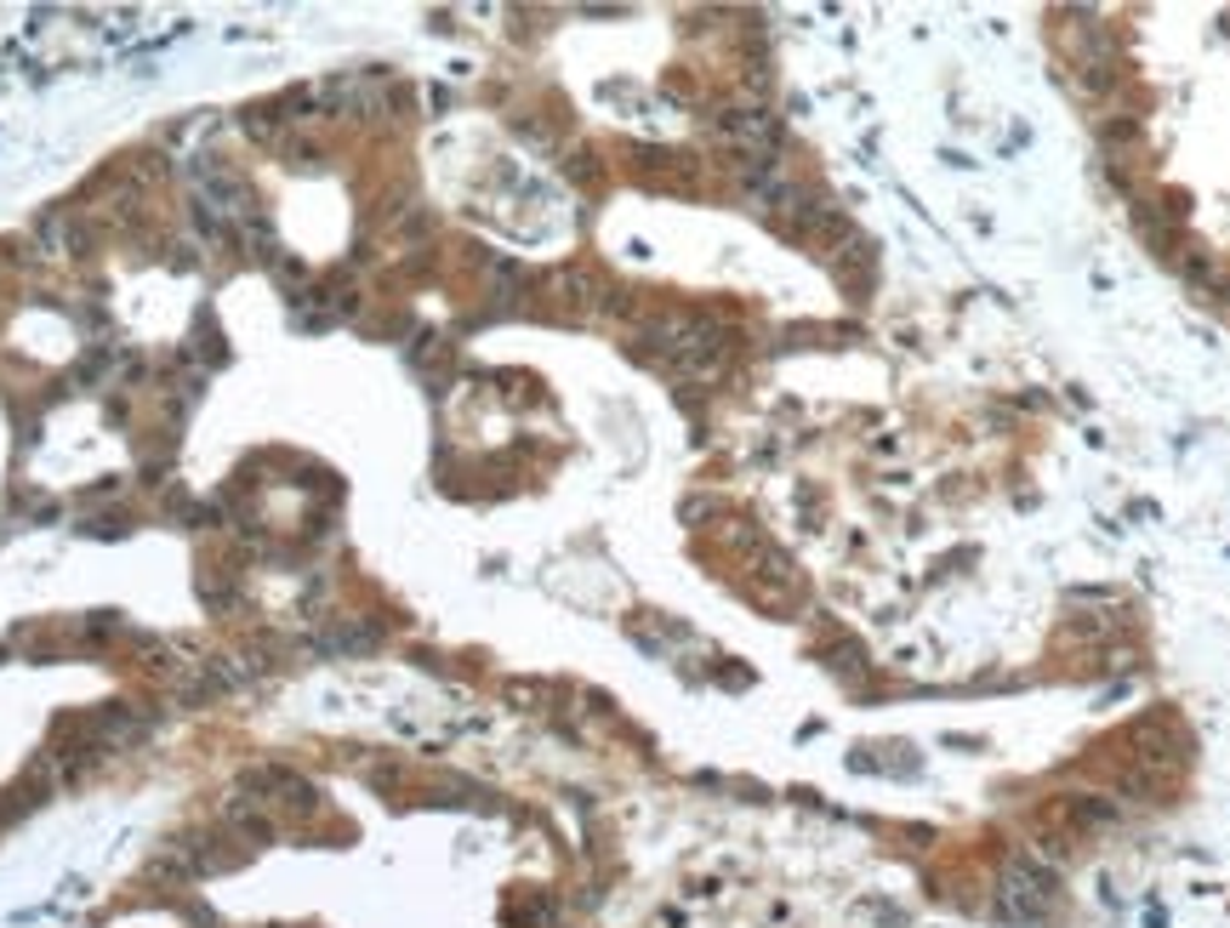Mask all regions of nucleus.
Here are the masks:
<instances>
[{
	"instance_id": "obj_2",
	"label": "nucleus",
	"mask_w": 1230,
	"mask_h": 928,
	"mask_svg": "<svg viewBox=\"0 0 1230 928\" xmlns=\"http://www.w3.org/2000/svg\"><path fill=\"white\" fill-rule=\"evenodd\" d=\"M222 826H235V832H246L251 843H274V820L262 815L251 798H228V804H222Z\"/></svg>"
},
{
	"instance_id": "obj_1",
	"label": "nucleus",
	"mask_w": 1230,
	"mask_h": 928,
	"mask_svg": "<svg viewBox=\"0 0 1230 928\" xmlns=\"http://www.w3.org/2000/svg\"><path fill=\"white\" fill-rule=\"evenodd\" d=\"M1003 911L1020 917V922H1043L1054 911V877L1037 866V860L1014 854L1003 866Z\"/></svg>"
}]
</instances>
